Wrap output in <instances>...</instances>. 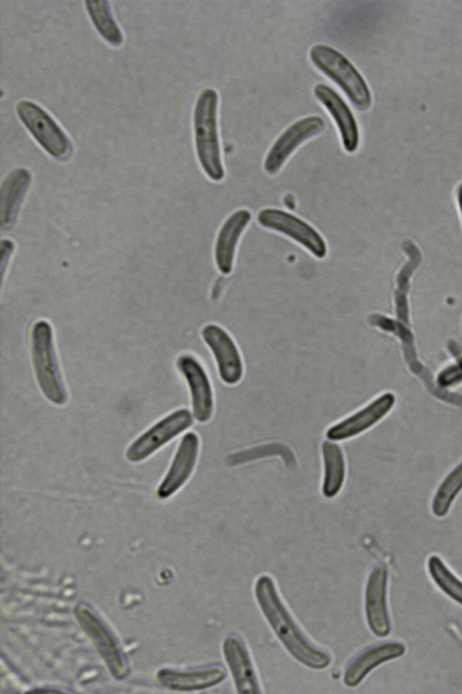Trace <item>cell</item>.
Returning a JSON list of instances; mask_svg holds the SVG:
<instances>
[{"mask_svg":"<svg viewBox=\"0 0 462 694\" xmlns=\"http://www.w3.org/2000/svg\"><path fill=\"white\" fill-rule=\"evenodd\" d=\"M201 336L215 357L221 380L230 385L237 383L243 375V363L231 336L217 324L204 326Z\"/></svg>","mask_w":462,"mask_h":694,"instance_id":"cell-11","label":"cell"},{"mask_svg":"<svg viewBox=\"0 0 462 694\" xmlns=\"http://www.w3.org/2000/svg\"><path fill=\"white\" fill-rule=\"evenodd\" d=\"M88 16L101 37L110 45L117 47L123 43V33L116 23L109 3L105 0L85 1Z\"/></svg>","mask_w":462,"mask_h":694,"instance_id":"cell-24","label":"cell"},{"mask_svg":"<svg viewBox=\"0 0 462 694\" xmlns=\"http://www.w3.org/2000/svg\"><path fill=\"white\" fill-rule=\"evenodd\" d=\"M312 64L347 97L360 110L372 104L370 89L355 65L338 50L325 44H314L309 52Z\"/></svg>","mask_w":462,"mask_h":694,"instance_id":"cell-3","label":"cell"},{"mask_svg":"<svg viewBox=\"0 0 462 694\" xmlns=\"http://www.w3.org/2000/svg\"><path fill=\"white\" fill-rule=\"evenodd\" d=\"M259 224L293 239L314 257L323 258L327 245L323 237L309 223L285 211L265 208L257 214Z\"/></svg>","mask_w":462,"mask_h":694,"instance_id":"cell-6","label":"cell"},{"mask_svg":"<svg viewBox=\"0 0 462 694\" xmlns=\"http://www.w3.org/2000/svg\"><path fill=\"white\" fill-rule=\"evenodd\" d=\"M251 218L248 210L239 209L226 219L218 230L214 251L215 261L224 275L232 271L237 242Z\"/></svg>","mask_w":462,"mask_h":694,"instance_id":"cell-16","label":"cell"},{"mask_svg":"<svg viewBox=\"0 0 462 694\" xmlns=\"http://www.w3.org/2000/svg\"><path fill=\"white\" fill-rule=\"evenodd\" d=\"M16 114L29 133L47 154L56 159L67 158L71 143L58 123L42 107L31 100H20Z\"/></svg>","mask_w":462,"mask_h":694,"instance_id":"cell-5","label":"cell"},{"mask_svg":"<svg viewBox=\"0 0 462 694\" xmlns=\"http://www.w3.org/2000/svg\"><path fill=\"white\" fill-rule=\"evenodd\" d=\"M31 182V173L23 167H17L12 170L3 180L0 188V221L2 229H9L15 222Z\"/></svg>","mask_w":462,"mask_h":694,"instance_id":"cell-18","label":"cell"},{"mask_svg":"<svg viewBox=\"0 0 462 694\" xmlns=\"http://www.w3.org/2000/svg\"><path fill=\"white\" fill-rule=\"evenodd\" d=\"M402 249L409 257V260L399 271L396 277L395 313L399 322L410 326L407 294L410 288V278L419 266L421 255L420 249L411 240L403 242Z\"/></svg>","mask_w":462,"mask_h":694,"instance_id":"cell-22","label":"cell"},{"mask_svg":"<svg viewBox=\"0 0 462 694\" xmlns=\"http://www.w3.org/2000/svg\"><path fill=\"white\" fill-rule=\"evenodd\" d=\"M223 653L239 694L260 692L257 677L250 656L243 642L235 636H228L223 643Z\"/></svg>","mask_w":462,"mask_h":694,"instance_id":"cell-17","label":"cell"},{"mask_svg":"<svg viewBox=\"0 0 462 694\" xmlns=\"http://www.w3.org/2000/svg\"><path fill=\"white\" fill-rule=\"evenodd\" d=\"M254 595L263 616L288 652L303 665L321 670L330 663V656L315 647L302 633L282 604L275 585L267 575L258 577Z\"/></svg>","mask_w":462,"mask_h":694,"instance_id":"cell-1","label":"cell"},{"mask_svg":"<svg viewBox=\"0 0 462 694\" xmlns=\"http://www.w3.org/2000/svg\"><path fill=\"white\" fill-rule=\"evenodd\" d=\"M387 571L383 567H376L371 572L365 588V614L371 631L379 637L386 636L390 632V623L386 608Z\"/></svg>","mask_w":462,"mask_h":694,"instance_id":"cell-15","label":"cell"},{"mask_svg":"<svg viewBox=\"0 0 462 694\" xmlns=\"http://www.w3.org/2000/svg\"><path fill=\"white\" fill-rule=\"evenodd\" d=\"M325 122L318 115L301 117L285 128L269 148L263 169L268 174L278 173L288 158L304 142L323 131Z\"/></svg>","mask_w":462,"mask_h":694,"instance_id":"cell-7","label":"cell"},{"mask_svg":"<svg viewBox=\"0 0 462 694\" xmlns=\"http://www.w3.org/2000/svg\"><path fill=\"white\" fill-rule=\"evenodd\" d=\"M395 396L385 392L350 417L333 425L326 436L331 441L345 440L356 436L373 427L393 408Z\"/></svg>","mask_w":462,"mask_h":694,"instance_id":"cell-13","label":"cell"},{"mask_svg":"<svg viewBox=\"0 0 462 694\" xmlns=\"http://www.w3.org/2000/svg\"><path fill=\"white\" fill-rule=\"evenodd\" d=\"M313 93L333 119L346 153H355L359 145L360 134L357 121L343 98L325 83H317Z\"/></svg>","mask_w":462,"mask_h":694,"instance_id":"cell-10","label":"cell"},{"mask_svg":"<svg viewBox=\"0 0 462 694\" xmlns=\"http://www.w3.org/2000/svg\"><path fill=\"white\" fill-rule=\"evenodd\" d=\"M191 424L192 416L188 409H178L171 413L129 445L125 453L126 459L136 463L147 458Z\"/></svg>","mask_w":462,"mask_h":694,"instance_id":"cell-8","label":"cell"},{"mask_svg":"<svg viewBox=\"0 0 462 694\" xmlns=\"http://www.w3.org/2000/svg\"><path fill=\"white\" fill-rule=\"evenodd\" d=\"M404 651V646L400 642H388L365 651L346 669L344 683L347 687H356L371 670L384 661L400 657Z\"/></svg>","mask_w":462,"mask_h":694,"instance_id":"cell-20","label":"cell"},{"mask_svg":"<svg viewBox=\"0 0 462 694\" xmlns=\"http://www.w3.org/2000/svg\"><path fill=\"white\" fill-rule=\"evenodd\" d=\"M176 365L189 388L194 417L199 422L208 421L213 410V393L204 368L190 354L180 355Z\"/></svg>","mask_w":462,"mask_h":694,"instance_id":"cell-12","label":"cell"},{"mask_svg":"<svg viewBox=\"0 0 462 694\" xmlns=\"http://www.w3.org/2000/svg\"><path fill=\"white\" fill-rule=\"evenodd\" d=\"M199 438L193 432L184 435L171 466L157 489V496L164 500L175 493L189 479L196 464Z\"/></svg>","mask_w":462,"mask_h":694,"instance_id":"cell-14","label":"cell"},{"mask_svg":"<svg viewBox=\"0 0 462 694\" xmlns=\"http://www.w3.org/2000/svg\"><path fill=\"white\" fill-rule=\"evenodd\" d=\"M428 568L438 586L453 600L462 605V581L436 555L430 557Z\"/></svg>","mask_w":462,"mask_h":694,"instance_id":"cell-26","label":"cell"},{"mask_svg":"<svg viewBox=\"0 0 462 694\" xmlns=\"http://www.w3.org/2000/svg\"><path fill=\"white\" fill-rule=\"evenodd\" d=\"M225 671L217 666L190 671L161 670L156 680L164 689L174 691H191L213 687L221 682Z\"/></svg>","mask_w":462,"mask_h":694,"instance_id":"cell-19","label":"cell"},{"mask_svg":"<svg viewBox=\"0 0 462 694\" xmlns=\"http://www.w3.org/2000/svg\"><path fill=\"white\" fill-rule=\"evenodd\" d=\"M324 479L322 492L327 498L336 496L345 480V461L338 445L330 441L322 444Z\"/></svg>","mask_w":462,"mask_h":694,"instance_id":"cell-23","label":"cell"},{"mask_svg":"<svg viewBox=\"0 0 462 694\" xmlns=\"http://www.w3.org/2000/svg\"><path fill=\"white\" fill-rule=\"evenodd\" d=\"M218 94L203 89L195 102L192 117L194 144L198 161L206 175L214 182L225 176L217 128Z\"/></svg>","mask_w":462,"mask_h":694,"instance_id":"cell-2","label":"cell"},{"mask_svg":"<svg viewBox=\"0 0 462 694\" xmlns=\"http://www.w3.org/2000/svg\"><path fill=\"white\" fill-rule=\"evenodd\" d=\"M31 356L42 393L55 405L65 404L67 394L55 354L52 328L47 321L39 320L32 327Z\"/></svg>","mask_w":462,"mask_h":694,"instance_id":"cell-4","label":"cell"},{"mask_svg":"<svg viewBox=\"0 0 462 694\" xmlns=\"http://www.w3.org/2000/svg\"><path fill=\"white\" fill-rule=\"evenodd\" d=\"M437 381L442 388L451 387L462 382V357L455 363L446 367L439 374Z\"/></svg>","mask_w":462,"mask_h":694,"instance_id":"cell-27","label":"cell"},{"mask_svg":"<svg viewBox=\"0 0 462 694\" xmlns=\"http://www.w3.org/2000/svg\"><path fill=\"white\" fill-rule=\"evenodd\" d=\"M457 204L459 208V211L462 216V183L458 184L457 188Z\"/></svg>","mask_w":462,"mask_h":694,"instance_id":"cell-28","label":"cell"},{"mask_svg":"<svg viewBox=\"0 0 462 694\" xmlns=\"http://www.w3.org/2000/svg\"><path fill=\"white\" fill-rule=\"evenodd\" d=\"M73 614L110 673L116 679H122L125 673V661L110 633L88 608L78 605L74 608Z\"/></svg>","mask_w":462,"mask_h":694,"instance_id":"cell-9","label":"cell"},{"mask_svg":"<svg viewBox=\"0 0 462 694\" xmlns=\"http://www.w3.org/2000/svg\"><path fill=\"white\" fill-rule=\"evenodd\" d=\"M370 324L376 326L385 332L392 333L401 339L403 353L411 370L420 376L430 389L431 377L430 371L420 363L417 359L416 351L413 344V336L408 325L388 318L384 315L373 314L368 318Z\"/></svg>","mask_w":462,"mask_h":694,"instance_id":"cell-21","label":"cell"},{"mask_svg":"<svg viewBox=\"0 0 462 694\" xmlns=\"http://www.w3.org/2000/svg\"><path fill=\"white\" fill-rule=\"evenodd\" d=\"M462 489V462L457 464L439 486L432 501L434 515L445 516L457 493Z\"/></svg>","mask_w":462,"mask_h":694,"instance_id":"cell-25","label":"cell"}]
</instances>
